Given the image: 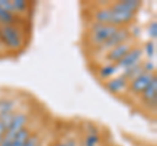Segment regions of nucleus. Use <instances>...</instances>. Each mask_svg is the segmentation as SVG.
I'll return each instance as SVG.
<instances>
[{
    "label": "nucleus",
    "mask_w": 157,
    "mask_h": 146,
    "mask_svg": "<svg viewBox=\"0 0 157 146\" xmlns=\"http://www.w3.org/2000/svg\"><path fill=\"white\" fill-rule=\"evenodd\" d=\"M118 30H119V27L118 26L104 25V24L96 22L94 26H93V30H92V35H90L92 45L100 47L102 43H105L113 35V34H115Z\"/></svg>",
    "instance_id": "nucleus-1"
},
{
    "label": "nucleus",
    "mask_w": 157,
    "mask_h": 146,
    "mask_svg": "<svg viewBox=\"0 0 157 146\" xmlns=\"http://www.w3.org/2000/svg\"><path fill=\"white\" fill-rule=\"evenodd\" d=\"M0 41H3L4 45L11 50H17L22 45L21 34L13 25L0 27Z\"/></svg>",
    "instance_id": "nucleus-2"
},
{
    "label": "nucleus",
    "mask_w": 157,
    "mask_h": 146,
    "mask_svg": "<svg viewBox=\"0 0 157 146\" xmlns=\"http://www.w3.org/2000/svg\"><path fill=\"white\" fill-rule=\"evenodd\" d=\"M141 55H143L141 48H134V50H131L128 53H126V55L118 61V65H115L117 69L126 71V69H130V68L137 65V63L141 59Z\"/></svg>",
    "instance_id": "nucleus-3"
},
{
    "label": "nucleus",
    "mask_w": 157,
    "mask_h": 146,
    "mask_svg": "<svg viewBox=\"0 0 157 146\" xmlns=\"http://www.w3.org/2000/svg\"><path fill=\"white\" fill-rule=\"evenodd\" d=\"M127 38H128V31L124 30V29H119V30H118L115 34H113L105 43H102V45L98 47V50L100 51H110L111 48H114L118 45H121V43L126 42Z\"/></svg>",
    "instance_id": "nucleus-4"
},
{
    "label": "nucleus",
    "mask_w": 157,
    "mask_h": 146,
    "mask_svg": "<svg viewBox=\"0 0 157 146\" xmlns=\"http://www.w3.org/2000/svg\"><path fill=\"white\" fill-rule=\"evenodd\" d=\"M26 124V116L24 114H18V115H14V118L12 120L11 125L8 126L6 136H4V140H8V141H13L14 136H16L20 130L24 128V125Z\"/></svg>",
    "instance_id": "nucleus-5"
},
{
    "label": "nucleus",
    "mask_w": 157,
    "mask_h": 146,
    "mask_svg": "<svg viewBox=\"0 0 157 146\" xmlns=\"http://www.w3.org/2000/svg\"><path fill=\"white\" fill-rule=\"evenodd\" d=\"M155 73H149V72H143L140 76H137L136 78L131 82V91L134 93H143L147 89V86L151 84V81L155 78Z\"/></svg>",
    "instance_id": "nucleus-6"
},
{
    "label": "nucleus",
    "mask_w": 157,
    "mask_h": 146,
    "mask_svg": "<svg viewBox=\"0 0 157 146\" xmlns=\"http://www.w3.org/2000/svg\"><path fill=\"white\" fill-rule=\"evenodd\" d=\"M132 50L131 48V45L127 42H123L121 45H118L117 47L111 48L109 51V55H107V60L111 61V63H118L122 57H123L126 53H128L130 51Z\"/></svg>",
    "instance_id": "nucleus-7"
},
{
    "label": "nucleus",
    "mask_w": 157,
    "mask_h": 146,
    "mask_svg": "<svg viewBox=\"0 0 157 146\" xmlns=\"http://www.w3.org/2000/svg\"><path fill=\"white\" fill-rule=\"evenodd\" d=\"M110 8L114 9V11H119V12L135 13L140 8V2H137V0H124V2H118L115 4H113Z\"/></svg>",
    "instance_id": "nucleus-8"
},
{
    "label": "nucleus",
    "mask_w": 157,
    "mask_h": 146,
    "mask_svg": "<svg viewBox=\"0 0 157 146\" xmlns=\"http://www.w3.org/2000/svg\"><path fill=\"white\" fill-rule=\"evenodd\" d=\"M143 99L149 106H152V104H153V107L156 106V100H157V78L156 77L151 81V84L147 86V89L143 91Z\"/></svg>",
    "instance_id": "nucleus-9"
},
{
    "label": "nucleus",
    "mask_w": 157,
    "mask_h": 146,
    "mask_svg": "<svg viewBox=\"0 0 157 146\" xmlns=\"http://www.w3.org/2000/svg\"><path fill=\"white\" fill-rule=\"evenodd\" d=\"M126 86H127V80L122 76L117 77V78H113L107 82V89H109L111 93H121Z\"/></svg>",
    "instance_id": "nucleus-10"
},
{
    "label": "nucleus",
    "mask_w": 157,
    "mask_h": 146,
    "mask_svg": "<svg viewBox=\"0 0 157 146\" xmlns=\"http://www.w3.org/2000/svg\"><path fill=\"white\" fill-rule=\"evenodd\" d=\"M96 20L98 24H104V25H111V17H113V12L110 7L109 8H102L100 11H97L94 14Z\"/></svg>",
    "instance_id": "nucleus-11"
},
{
    "label": "nucleus",
    "mask_w": 157,
    "mask_h": 146,
    "mask_svg": "<svg viewBox=\"0 0 157 146\" xmlns=\"http://www.w3.org/2000/svg\"><path fill=\"white\" fill-rule=\"evenodd\" d=\"M16 21V14L8 11H4V9L0 8V24L3 26H9Z\"/></svg>",
    "instance_id": "nucleus-12"
},
{
    "label": "nucleus",
    "mask_w": 157,
    "mask_h": 146,
    "mask_svg": "<svg viewBox=\"0 0 157 146\" xmlns=\"http://www.w3.org/2000/svg\"><path fill=\"white\" fill-rule=\"evenodd\" d=\"M115 71H117V67L114 64H107V65L101 68L100 76L102 77V78H107V77H110L111 75H114Z\"/></svg>",
    "instance_id": "nucleus-13"
},
{
    "label": "nucleus",
    "mask_w": 157,
    "mask_h": 146,
    "mask_svg": "<svg viewBox=\"0 0 157 146\" xmlns=\"http://www.w3.org/2000/svg\"><path fill=\"white\" fill-rule=\"evenodd\" d=\"M12 3V9H13V13L14 12H18V13H21L24 11H26V8H28V3L26 2H22V0H13Z\"/></svg>",
    "instance_id": "nucleus-14"
},
{
    "label": "nucleus",
    "mask_w": 157,
    "mask_h": 146,
    "mask_svg": "<svg viewBox=\"0 0 157 146\" xmlns=\"http://www.w3.org/2000/svg\"><path fill=\"white\" fill-rule=\"evenodd\" d=\"M14 118V115L12 112H8V114H2L0 115V123H2L4 126H6V129H8V126L11 125L12 120Z\"/></svg>",
    "instance_id": "nucleus-15"
},
{
    "label": "nucleus",
    "mask_w": 157,
    "mask_h": 146,
    "mask_svg": "<svg viewBox=\"0 0 157 146\" xmlns=\"http://www.w3.org/2000/svg\"><path fill=\"white\" fill-rule=\"evenodd\" d=\"M98 141H100V138H98L97 133H89L85 140V146H97Z\"/></svg>",
    "instance_id": "nucleus-16"
},
{
    "label": "nucleus",
    "mask_w": 157,
    "mask_h": 146,
    "mask_svg": "<svg viewBox=\"0 0 157 146\" xmlns=\"http://www.w3.org/2000/svg\"><path fill=\"white\" fill-rule=\"evenodd\" d=\"M12 104H13L12 102H3V103H0V111H2V114L11 112L12 108H13Z\"/></svg>",
    "instance_id": "nucleus-17"
},
{
    "label": "nucleus",
    "mask_w": 157,
    "mask_h": 146,
    "mask_svg": "<svg viewBox=\"0 0 157 146\" xmlns=\"http://www.w3.org/2000/svg\"><path fill=\"white\" fill-rule=\"evenodd\" d=\"M145 50H147V55H148L149 57H153V56H155V52H156L155 42H149V43H147Z\"/></svg>",
    "instance_id": "nucleus-18"
},
{
    "label": "nucleus",
    "mask_w": 157,
    "mask_h": 146,
    "mask_svg": "<svg viewBox=\"0 0 157 146\" xmlns=\"http://www.w3.org/2000/svg\"><path fill=\"white\" fill-rule=\"evenodd\" d=\"M0 8L4 9V11H8V12H12L13 13L12 3L8 2V0H0Z\"/></svg>",
    "instance_id": "nucleus-19"
},
{
    "label": "nucleus",
    "mask_w": 157,
    "mask_h": 146,
    "mask_svg": "<svg viewBox=\"0 0 157 146\" xmlns=\"http://www.w3.org/2000/svg\"><path fill=\"white\" fill-rule=\"evenodd\" d=\"M149 35L153 38H156V35H157V22L156 21H153L151 24V26H149Z\"/></svg>",
    "instance_id": "nucleus-20"
},
{
    "label": "nucleus",
    "mask_w": 157,
    "mask_h": 146,
    "mask_svg": "<svg viewBox=\"0 0 157 146\" xmlns=\"http://www.w3.org/2000/svg\"><path fill=\"white\" fill-rule=\"evenodd\" d=\"M37 141H38L37 137H29L25 146H37Z\"/></svg>",
    "instance_id": "nucleus-21"
},
{
    "label": "nucleus",
    "mask_w": 157,
    "mask_h": 146,
    "mask_svg": "<svg viewBox=\"0 0 157 146\" xmlns=\"http://www.w3.org/2000/svg\"><path fill=\"white\" fill-rule=\"evenodd\" d=\"M6 132H7L6 126H4L2 123H0V142L3 141V137H4V134H6Z\"/></svg>",
    "instance_id": "nucleus-22"
},
{
    "label": "nucleus",
    "mask_w": 157,
    "mask_h": 146,
    "mask_svg": "<svg viewBox=\"0 0 157 146\" xmlns=\"http://www.w3.org/2000/svg\"><path fill=\"white\" fill-rule=\"evenodd\" d=\"M0 146H12V141H8V140H4L0 142Z\"/></svg>",
    "instance_id": "nucleus-23"
}]
</instances>
